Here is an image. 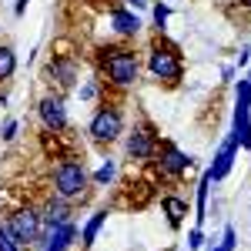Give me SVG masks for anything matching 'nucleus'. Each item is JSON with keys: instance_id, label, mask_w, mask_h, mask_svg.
Instances as JSON below:
<instances>
[{"instance_id": "nucleus-1", "label": "nucleus", "mask_w": 251, "mask_h": 251, "mask_svg": "<svg viewBox=\"0 0 251 251\" xmlns=\"http://www.w3.org/2000/svg\"><path fill=\"white\" fill-rule=\"evenodd\" d=\"M94 64L97 74H100V84H107L114 91H127L141 77V57L127 44H100Z\"/></svg>"}, {"instance_id": "nucleus-2", "label": "nucleus", "mask_w": 251, "mask_h": 251, "mask_svg": "<svg viewBox=\"0 0 251 251\" xmlns=\"http://www.w3.org/2000/svg\"><path fill=\"white\" fill-rule=\"evenodd\" d=\"M144 64H148V74H151L157 84L174 87L177 80L184 77V54H181V47L171 44L164 34H157V37L148 44V50H144Z\"/></svg>"}, {"instance_id": "nucleus-3", "label": "nucleus", "mask_w": 251, "mask_h": 251, "mask_svg": "<svg viewBox=\"0 0 251 251\" xmlns=\"http://www.w3.org/2000/svg\"><path fill=\"white\" fill-rule=\"evenodd\" d=\"M50 184H54V194L64 198V201H84L87 198V188H91V174L80 164L77 157H64L54 164V174H50Z\"/></svg>"}, {"instance_id": "nucleus-4", "label": "nucleus", "mask_w": 251, "mask_h": 251, "mask_svg": "<svg viewBox=\"0 0 251 251\" xmlns=\"http://www.w3.org/2000/svg\"><path fill=\"white\" fill-rule=\"evenodd\" d=\"M87 134L94 144H114L124 134V111L117 100H100L87 121Z\"/></svg>"}, {"instance_id": "nucleus-5", "label": "nucleus", "mask_w": 251, "mask_h": 251, "mask_svg": "<svg viewBox=\"0 0 251 251\" xmlns=\"http://www.w3.org/2000/svg\"><path fill=\"white\" fill-rule=\"evenodd\" d=\"M3 225L10 228V234H14V241H17L20 248H34L40 228H44V218H40V208H34V204H20V208H14V211L7 214Z\"/></svg>"}, {"instance_id": "nucleus-6", "label": "nucleus", "mask_w": 251, "mask_h": 251, "mask_svg": "<svg viewBox=\"0 0 251 251\" xmlns=\"http://www.w3.org/2000/svg\"><path fill=\"white\" fill-rule=\"evenodd\" d=\"M44 77H47V84L57 94L74 91L77 87V77H80V57L77 54H50L47 67H44Z\"/></svg>"}, {"instance_id": "nucleus-7", "label": "nucleus", "mask_w": 251, "mask_h": 251, "mask_svg": "<svg viewBox=\"0 0 251 251\" xmlns=\"http://www.w3.org/2000/svg\"><path fill=\"white\" fill-rule=\"evenodd\" d=\"M191 164H194L191 154H184L181 148H174L171 141H161V148H157V154H154V171L161 174V177H168V181H181V177L188 174Z\"/></svg>"}, {"instance_id": "nucleus-8", "label": "nucleus", "mask_w": 251, "mask_h": 251, "mask_svg": "<svg viewBox=\"0 0 251 251\" xmlns=\"http://www.w3.org/2000/svg\"><path fill=\"white\" fill-rule=\"evenodd\" d=\"M157 148H161V134H157L148 121L134 124V131H131L127 141H124V151H127L131 161H154Z\"/></svg>"}, {"instance_id": "nucleus-9", "label": "nucleus", "mask_w": 251, "mask_h": 251, "mask_svg": "<svg viewBox=\"0 0 251 251\" xmlns=\"http://www.w3.org/2000/svg\"><path fill=\"white\" fill-rule=\"evenodd\" d=\"M37 117H40V124H44V131H50V134L67 131V104H64V94L47 91L37 100Z\"/></svg>"}, {"instance_id": "nucleus-10", "label": "nucleus", "mask_w": 251, "mask_h": 251, "mask_svg": "<svg viewBox=\"0 0 251 251\" xmlns=\"http://www.w3.org/2000/svg\"><path fill=\"white\" fill-rule=\"evenodd\" d=\"M77 241V225L64 221V225H44L34 241V251H71V245Z\"/></svg>"}, {"instance_id": "nucleus-11", "label": "nucleus", "mask_w": 251, "mask_h": 251, "mask_svg": "<svg viewBox=\"0 0 251 251\" xmlns=\"http://www.w3.org/2000/svg\"><path fill=\"white\" fill-rule=\"evenodd\" d=\"M234 157H238V144H234V137H225L221 148L214 151V161L208 164V171H204L208 177H211V184H214V181H225V177L231 174Z\"/></svg>"}, {"instance_id": "nucleus-12", "label": "nucleus", "mask_w": 251, "mask_h": 251, "mask_svg": "<svg viewBox=\"0 0 251 251\" xmlns=\"http://www.w3.org/2000/svg\"><path fill=\"white\" fill-rule=\"evenodd\" d=\"M111 27H114V34L121 40H134L137 34H141V17H137L134 10H127V7H111Z\"/></svg>"}, {"instance_id": "nucleus-13", "label": "nucleus", "mask_w": 251, "mask_h": 251, "mask_svg": "<svg viewBox=\"0 0 251 251\" xmlns=\"http://www.w3.org/2000/svg\"><path fill=\"white\" fill-rule=\"evenodd\" d=\"M231 137L238 148L251 151V107L234 104V117H231Z\"/></svg>"}, {"instance_id": "nucleus-14", "label": "nucleus", "mask_w": 251, "mask_h": 251, "mask_svg": "<svg viewBox=\"0 0 251 251\" xmlns=\"http://www.w3.org/2000/svg\"><path fill=\"white\" fill-rule=\"evenodd\" d=\"M40 218H44V225H64V221H74V208H71V201L50 194L40 208Z\"/></svg>"}, {"instance_id": "nucleus-15", "label": "nucleus", "mask_w": 251, "mask_h": 251, "mask_svg": "<svg viewBox=\"0 0 251 251\" xmlns=\"http://www.w3.org/2000/svg\"><path fill=\"white\" fill-rule=\"evenodd\" d=\"M161 211L168 218V225L177 231V228L184 225V218H188V201L177 198V194H161Z\"/></svg>"}, {"instance_id": "nucleus-16", "label": "nucleus", "mask_w": 251, "mask_h": 251, "mask_svg": "<svg viewBox=\"0 0 251 251\" xmlns=\"http://www.w3.org/2000/svg\"><path fill=\"white\" fill-rule=\"evenodd\" d=\"M107 225V208H100V211H94L91 218H87V225H84V231H80V245L84 248H91L97 241V234H100V228Z\"/></svg>"}, {"instance_id": "nucleus-17", "label": "nucleus", "mask_w": 251, "mask_h": 251, "mask_svg": "<svg viewBox=\"0 0 251 251\" xmlns=\"http://www.w3.org/2000/svg\"><path fill=\"white\" fill-rule=\"evenodd\" d=\"M208 198H211V177L204 174L198 181V191H194V218H198V225L208 218Z\"/></svg>"}, {"instance_id": "nucleus-18", "label": "nucleus", "mask_w": 251, "mask_h": 251, "mask_svg": "<svg viewBox=\"0 0 251 251\" xmlns=\"http://www.w3.org/2000/svg\"><path fill=\"white\" fill-rule=\"evenodd\" d=\"M14 74H17V54L10 44H0V84L10 80Z\"/></svg>"}, {"instance_id": "nucleus-19", "label": "nucleus", "mask_w": 251, "mask_h": 251, "mask_svg": "<svg viewBox=\"0 0 251 251\" xmlns=\"http://www.w3.org/2000/svg\"><path fill=\"white\" fill-rule=\"evenodd\" d=\"M114 177H117V164L107 157V161H104V164L94 171V177H91V181H94L97 188H111V184H114Z\"/></svg>"}, {"instance_id": "nucleus-20", "label": "nucleus", "mask_w": 251, "mask_h": 251, "mask_svg": "<svg viewBox=\"0 0 251 251\" xmlns=\"http://www.w3.org/2000/svg\"><path fill=\"white\" fill-rule=\"evenodd\" d=\"M17 131H20V121H17V117H7V121L0 124V141H7V144H10V141L17 137Z\"/></svg>"}, {"instance_id": "nucleus-21", "label": "nucleus", "mask_w": 251, "mask_h": 251, "mask_svg": "<svg viewBox=\"0 0 251 251\" xmlns=\"http://www.w3.org/2000/svg\"><path fill=\"white\" fill-rule=\"evenodd\" d=\"M168 17H171V7H168V3H154V27H157V34H164Z\"/></svg>"}, {"instance_id": "nucleus-22", "label": "nucleus", "mask_w": 251, "mask_h": 251, "mask_svg": "<svg viewBox=\"0 0 251 251\" xmlns=\"http://www.w3.org/2000/svg\"><path fill=\"white\" fill-rule=\"evenodd\" d=\"M0 251H24L17 241H14V234H10L7 225H0Z\"/></svg>"}, {"instance_id": "nucleus-23", "label": "nucleus", "mask_w": 251, "mask_h": 251, "mask_svg": "<svg viewBox=\"0 0 251 251\" xmlns=\"http://www.w3.org/2000/svg\"><path fill=\"white\" fill-rule=\"evenodd\" d=\"M204 241H208V238H204V231H201V225L188 231V251H201V248H204Z\"/></svg>"}, {"instance_id": "nucleus-24", "label": "nucleus", "mask_w": 251, "mask_h": 251, "mask_svg": "<svg viewBox=\"0 0 251 251\" xmlns=\"http://www.w3.org/2000/svg\"><path fill=\"white\" fill-rule=\"evenodd\" d=\"M221 251H234V245H238V231H234L231 225H225V231H221Z\"/></svg>"}, {"instance_id": "nucleus-25", "label": "nucleus", "mask_w": 251, "mask_h": 251, "mask_svg": "<svg viewBox=\"0 0 251 251\" xmlns=\"http://www.w3.org/2000/svg\"><path fill=\"white\" fill-rule=\"evenodd\" d=\"M77 94H80V100H94V97H97V80H87V84H80Z\"/></svg>"}, {"instance_id": "nucleus-26", "label": "nucleus", "mask_w": 251, "mask_h": 251, "mask_svg": "<svg viewBox=\"0 0 251 251\" xmlns=\"http://www.w3.org/2000/svg\"><path fill=\"white\" fill-rule=\"evenodd\" d=\"M238 67H251V47H241V54H238Z\"/></svg>"}, {"instance_id": "nucleus-27", "label": "nucleus", "mask_w": 251, "mask_h": 251, "mask_svg": "<svg viewBox=\"0 0 251 251\" xmlns=\"http://www.w3.org/2000/svg\"><path fill=\"white\" fill-rule=\"evenodd\" d=\"M124 7H127V10H144L148 0H124Z\"/></svg>"}, {"instance_id": "nucleus-28", "label": "nucleus", "mask_w": 251, "mask_h": 251, "mask_svg": "<svg viewBox=\"0 0 251 251\" xmlns=\"http://www.w3.org/2000/svg\"><path fill=\"white\" fill-rule=\"evenodd\" d=\"M234 77V67H221V80H231Z\"/></svg>"}, {"instance_id": "nucleus-29", "label": "nucleus", "mask_w": 251, "mask_h": 251, "mask_svg": "<svg viewBox=\"0 0 251 251\" xmlns=\"http://www.w3.org/2000/svg\"><path fill=\"white\" fill-rule=\"evenodd\" d=\"M208 251H221V245H211V248H208Z\"/></svg>"}, {"instance_id": "nucleus-30", "label": "nucleus", "mask_w": 251, "mask_h": 251, "mask_svg": "<svg viewBox=\"0 0 251 251\" xmlns=\"http://www.w3.org/2000/svg\"><path fill=\"white\" fill-rule=\"evenodd\" d=\"M241 3H245V7H251V0H241Z\"/></svg>"}, {"instance_id": "nucleus-31", "label": "nucleus", "mask_w": 251, "mask_h": 251, "mask_svg": "<svg viewBox=\"0 0 251 251\" xmlns=\"http://www.w3.org/2000/svg\"><path fill=\"white\" fill-rule=\"evenodd\" d=\"M248 84H251V71H248Z\"/></svg>"}]
</instances>
